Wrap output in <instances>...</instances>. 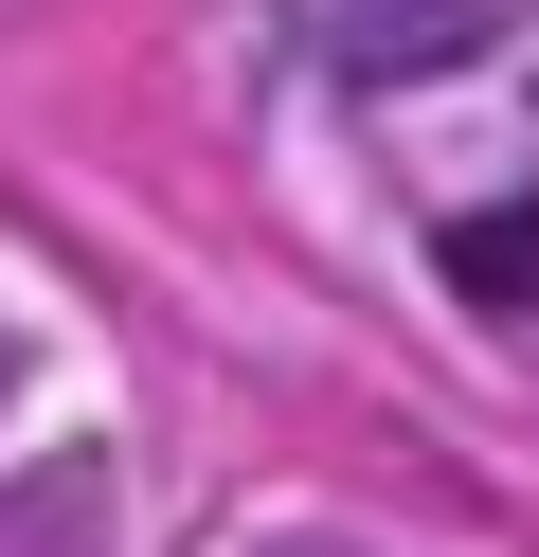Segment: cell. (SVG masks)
I'll list each match as a JSON object with an SVG mask.
<instances>
[{
	"label": "cell",
	"instance_id": "1",
	"mask_svg": "<svg viewBox=\"0 0 539 557\" xmlns=\"http://www.w3.org/2000/svg\"><path fill=\"white\" fill-rule=\"evenodd\" d=\"M467 37H503V0H378V18H342V73H431Z\"/></svg>",
	"mask_w": 539,
	"mask_h": 557
},
{
	"label": "cell",
	"instance_id": "2",
	"mask_svg": "<svg viewBox=\"0 0 539 557\" xmlns=\"http://www.w3.org/2000/svg\"><path fill=\"white\" fill-rule=\"evenodd\" d=\"M0 557H90V468H72V485L36 468L19 504H0Z\"/></svg>",
	"mask_w": 539,
	"mask_h": 557
},
{
	"label": "cell",
	"instance_id": "3",
	"mask_svg": "<svg viewBox=\"0 0 539 557\" xmlns=\"http://www.w3.org/2000/svg\"><path fill=\"white\" fill-rule=\"evenodd\" d=\"M450 288H486V306H539V216H486V234H450Z\"/></svg>",
	"mask_w": 539,
	"mask_h": 557
}]
</instances>
